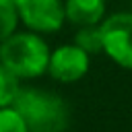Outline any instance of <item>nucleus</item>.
I'll return each mask as SVG.
<instances>
[{"mask_svg":"<svg viewBox=\"0 0 132 132\" xmlns=\"http://www.w3.org/2000/svg\"><path fill=\"white\" fill-rule=\"evenodd\" d=\"M12 107L21 113L29 132H66L70 126V107L56 91L21 87Z\"/></svg>","mask_w":132,"mask_h":132,"instance_id":"1","label":"nucleus"},{"mask_svg":"<svg viewBox=\"0 0 132 132\" xmlns=\"http://www.w3.org/2000/svg\"><path fill=\"white\" fill-rule=\"evenodd\" d=\"M19 91H21V78L0 62V107L12 105Z\"/></svg>","mask_w":132,"mask_h":132,"instance_id":"8","label":"nucleus"},{"mask_svg":"<svg viewBox=\"0 0 132 132\" xmlns=\"http://www.w3.org/2000/svg\"><path fill=\"white\" fill-rule=\"evenodd\" d=\"M0 132H29L25 120L12 105L0 107Z\"/></svg>","mask_w":132,"mask_h":132,"instance_id":"10","label":"nucleus"},{"mask_svg":"<svg viewBox=\"0 0 132 132\" xmlns=\"http://www.w3.org/2000/svg\"><path fill=\"white\" fill-rule=\"evenodd\" d=\"M82 47L89 56L103 54V39H101V25H80L74 33V41Z\"/></svg>","mask_w":132,"mask_h":132,"instance_id":"7","label":"nucleus"},{"mask_svg":"<svg viewBox=\"0 0 132 132\" xmlns=\"http://www.w3.org/2000/svg\"><path fill=\"white\" fill-rule=\"evenodd\" d=\"M89 66H91V56L82 47H78L76 43H64L50 52L47 74L56 82L72 85L89 72Z\"/></svg>","mask_w":132,"mask_h":132,"instance_id":"5","label":"nucleus"},{"mask_svg":"<svg viewBox=\"0 0 132 132\" xmlns=\"http://www.w3.org/2000/svg\"><path fill=\"white\" fill-rule=\"evenodd\" d=\"M50 45L41 33L35 31H14L4 41H0V62L12 70L21 80H31L47 74Z\"/></svg>","mask_w":132,"mask_h":132,"instance_id":"2","label":"nucleus"},{"mask_svg":"<svg viewBox=\"0 0 132 132\" xmlns=\"http://www.w3.org/2000/svg\"><path fill=\"white\" fill-rule=\"evenodd\" d=\"M19 21L35 33H56L66 23L64 0H14Z\"/></svg>","mask_w":132,"mask_h":132,"instance_id":"4","label":"nucleus"},{"mask_svg":"<svg viewBox=\"0 0 132 132\" xmlns=\"http://www.w3.org/2000/svg\"><path fill=\"white\" fill-rule=\"evenodd\" d=\"M16 25H19V12L14 0H0V41H4L10 33H14Z\"/></svg>","mask_w":132,"mask_h":132,"instance_id":"9","label":"nucleus"},{"mask_svg":"<svg viewBox=\"0 0 132 132\" xmlns=\"http://www.w3.org/2000/svg\"><path fill=\"white\" fill-rule=\"evenodd\" d=\"M103 54L124 70H132V10L113 12L101 23Z\"/></svg>","mask_w":132,"mask_h":132,"instance_id":"3","label":"nucleus"},{"mask_svg":"<svg viewBox=\"0 0 132 132\" xmlns=\"http://www.w3.org/2000/svg\"><path fill=\"white\" fill-rule=\"evenodd\" d=\"M130 10H132V0H130Z\"/></svg>","mask_w":132,"mask_h":132,"instance_id":"11","label":"nucleus"},{"mask_svg":"<svg viewBox=\"0 0 132 132\" xmlns=\"http://www.w3.org/2000/svg\"><path fill=\"white\" fill-rule=\"evenodd\" d=\"M66 21L72 25H99L105 19V0H64Z\"/></svg>","mask_w":132,"mask_h":132,"instance_id":"6","label":"nucleus"}]
</instances>
